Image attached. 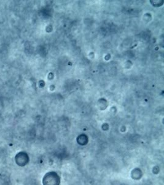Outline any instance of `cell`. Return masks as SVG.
Returning a JSON list of instances; mask_svg holds the SVG:
<instances>
[{"label": "cell", "instance_id": "1", "mask_svg": "<svg viewBox=\"0 0 164 185\" xmlns=\"http://www.w3.org/2000/svg\"><path fill=\"white\" fill-rule=\"evenodd\" d=\"M59 183V177L56 173L53 172L46 174L43 178L44 185H58Z\"/></svg>", "mask_w": 164, "mask_h": 185}, {"label": "cell", "instance_id": "2", "mask_svg": "<svg viewBox=\"0 0 164 185\" xmlns=\"http://www.w3.org/2000/svg\"><path fill=\"white\" fill-rule=\"evenodd\" d=\"M15 160L16 164L19 166H25L28 162V157L27 154L20 152L16 155Z\"/></svg>", "mask_w": 164, "mask_h": 185}]
</instances>
